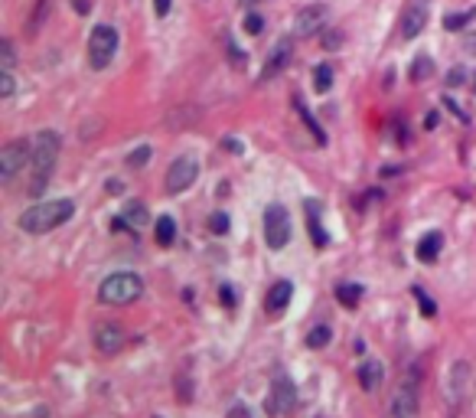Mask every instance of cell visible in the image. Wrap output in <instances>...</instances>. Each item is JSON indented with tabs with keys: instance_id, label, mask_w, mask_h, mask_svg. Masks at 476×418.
Segmentation results:
<instances>
[{
	"instance_id": "6",
	"label": "cell",
	"mask_w": 476,
	"mask_h": 418,
	"mask_svg": "<svg viewBox=\"0 0 476 418\" xmlns=\"http://www.w3.org/2000/svg\"><path fill=\"white\" fill-rule=\"evenodd\" d=\"M264 242H268V248H284L290 242V216L284 206H268L264 209Z\"/></svg>"
},
{
	"instance_id": "40",
	"label": "cell",
	"mask_w": 476,
	"mask_h": 418,
	"mask_svg": "<svg viewBox=\"0 0 476 418\" xmlns=\"http://www.w3.org/2000/svg\"><path fill=\"white\" fill-rule=\"evenodd\" d=\"M424 124H427V128H437V115H434V111H431V115H427V118H424Z\"/></svg>"
},
{
	"instance_id": "4",
	"label": "cell",
	"mask_w": 476,
	"mask_h": 418,
	"mask_svg": "<svg viewBox=\"0 0 476 418\" xmlns=\"http://www.w3.org/2000/svg\"><path fill=\"white\" fill-rule=\"evenodd\" d=\"M421 373L417 369H408L405 379L398 383L395 395H391L388 405V418H417V409H421Z\"/></svg>"
},
{
	"instance_id": "8",
	"label": "cell",
	"mask_w": 476,
	"mask_h": 418,
	"mask_svg": "<svg viewBox=\"0 0 476 418\" xmlns=\"http://www.w3.org/2000/svg\"><path fill=\"white\" fill-rule=\"evenodd\" d=\"M294 402H297V393H294V383H290L287 376H274L271 383V393L264 399V412L271 418H281L294 409Z\"/></svg>"
},
{
	"instance_id": "3",
	"label": "cell",
	"mask_w": 476,
	"mask_h": 418,
	"mask_svg": "<svg viewBox=\"0 0 476 418\" xmlns=\"http://www.w3.org/2000/svg\"><path fill=\"white\" fill-rule=\"evenodd\" d=\"M141 294H144V281H141L134 272L108 274L102 281V288H98V301H102V304H114V308L131 304V301H137Z\"/></svg>"
},
{
	"instance_id": "18",
	"label": "cell",
	"mask_w": 476,
	"mask_h": 418,
	"mask_svg": "<svg viewBox=\"0 0 476 418\" xmlns=\"http://www.w3.org/2000/svg\"><path fill=\"white\" fill-rule=\"evenodd\" d=\"M379 383H382V363H375V359L362 363V366H359V385H362L366 393H375Z\"/></svg>"
},
{
	"instance_id": "20",
	"label": "cell",
	"mask_w": 476,
	"mask_h": 418,
	"mask_svg": "<svg viewBox=\"0 0 476 418\" xmlns=\"http://www.w3.org/2000/svg\"><path fill=\"white\" fill-rule=\"evenodd\" d=\"M336 301H340L343 308H356L359 301H362V284H356V281L340 284L336 288Z\"/></svg>"
},
{
	"instance_id": "39",
	"label": "cell",
	"mask_w": 476,
	"mask_h": 418,
	"mask_svg": "<svg viewBox=\"0 0 476 418\" xmlns=\"http://www.w3.org/2000/svg\"><path fill=\"white\" fill-rule=\"evenodd\" d=\"M108 193H121V180H108Z\"/></svg>"
},
{
	"instance_id": "38",
	"label": "cell",
	"mask_w": 476,
	"mask_h": 418,
	"mask_svg": "<svg viewBox=\"0 0 476 418\" xmlns=\"http://www.w3.org/2000/svg\"><path fill=\"white\" fill-rule=\"evenodd\" d=\"M72 7H76L78 13H88V10H92V4H88V0H76V4H72Z\"/></svg>"
},
{
	"instance_id": "11",
	"label": "cell",
	"mask_w": 476,
	"mask_h": 418,
	"mask_svg": "<svg viewBox=\"0 0 476 418\" xmlns=\"http://www.w3.org/2000/svg\"><path fill=\"white\" fill-rule=\"evenodd\" d=\"M427 0H415V4H411L408 10H405V13H401V30H398V36L401 40H415L417 33H421V30H424L427 26Z\"/></svg>"
},
{
	"instance_id": "29",
	"label": "cell",
	"mask_w": 476,
	"mask_h": 418,
	"mask_svg": "<svg viewBox=\"0 0 476 418\" xmlns=\"http://www.w3.org/2000/svg\"><path fill=\"white\" fill-rule=\"evenodd\" d=\"M209 229H213L215 236H225V232H229V216H225V213H213V216H209Z\"/></svg>"
},
{
	"instance_id": "15",
	"label": "cell",
	"mask_w": 476,
	"mask_h": 418,
	"mask_svg": "<svg viewBox=\"0 0 476 418\" xmlns=\"http://www.w3.org/2000/svg\"><path fill=\"white\" fill-rule=\"evenodd\" d=\"M290 298H294V284L290 281H278V284H271V291H268V298H264V310L268 314H284L287 310V304H290Z\"/></svg>"
},
{
	"instance_id": "17",
	"label": "cell",
	"mask_w": 476,
	"mask_h": 418,
	"mask_svg": "<svg viewBox=\"0 0 476 418\" xmlns=\"http://www.w3.org/2000/svg\"><path fill=\"white\" fill-rule=\"evenodd\" d=\"M441 248H444V236L441 232H427L424 239L417 242V262H437V255H441Z\"/></svg>"
},
{
	"instance_id": "7",
	"label": "cell",
	"mask_w": 476,
	"mask_h": 418,
	"mask_svg": "<svg viewBox=\"0 0 476 418\" xmlns=\"http://www.w3.org/2000/svg\"><path fill=\"white\" fill-rule=\"evenodd\" d=\"M30 157H33V144H26L23 137H17V141L4 144V151H0V180H4V183H10V180L17 177L20 167H26V163H30Z\"/></svg>"
},
{
	"instance_id": "21",
	"label": "cell",
	"mask_w": 476,
	"mask_h": 418,
	"mask_svg": "<svg viewBox=\"0 0 476 418\" xmlns=\"http://www.w3.org/2000/svg\"><path fill=\"white\" fill-rule=\"evenodd\" d=\"M121 219L128 222L131 229H144L150 216H147V206L144 203H128V206H124V216H121Z\"/></svg>"
},
{
	"instance_id": "16",
	"label": "cell",
	"mask_w": 476,
	"mask_h": 418,
	"mask_svg": "<svg viewBox=\"0 0 476 418\" xmlns=\"http://www.w3.org/2000/svg\"><path fill=\"white\" fill-rule=\"evenodd\" d=\"M307 229H310V242H314L316 248H326L330 245V236H326L323 222H320V203H307Z\"/></svg>"
},
{
	"instance_id": "10",
	"label": "cell",
	"mask_w": 476,
	"mask_h": 418,
	"mask_svg": "<svg viewBox=\"0 0 476 418\" xmlns=\"http://www.w3.org/2000/svg\"><path fill=\"white\" fill-rule=\"evenodd\" d=\"M92 340H95V350L102 353V356H114V353L124 350L128 333L121 330L118 324H111V320H98L92 330Z\"/></svg>"
},
{
	"instance_id": "32",
	"label": "cell",
	"mask_w": 476,
	"mask_h": 418,
	"mask_svg": "<svg viewBox=\"0 0 476 418\" xmlns=\"http://www.w3.org/2000/svg\"><path fill=\"white\" fill-rule=\"evenodd\" d=\"M264 30V17H258V13H248L245 17V33L248 36H258Z\"/></svg>"
},
{
	"instance_id": "27",
	"label": "cell",
	"mask_w": 476,
	"mask_h": 418,
	"mask_svg": "<svg viewBox=\"0 0 476 418\" xmlns=\"http://www.w3.org/2000/svg\"><path fill=\"white\" fill-rule=\"evenodd\" d=\"M411 294H415V301H417V304H421V310H424V317H434V314H437V304H434V301L427 298V291L421 288V284H415V288H411Z\"/></svg>"
},
{
	"instance_id": "30",
	"label": "cell",
	"mask_w": 476,
	"mask_h": 418,
	"mask_svg": "<svg viewBox=\"0 0 476 418\" xmlns=\"http://www.w3.org/2000/svg\"><path fill=\"white\" fill-rule=\"evenodd\" d=\"M219 301H222V308L232 310L238 304V291L232 288V284H222V288H219Z\"/></svg>"
},
{
	"instance_id": "26",
	"label": "cell",
	"mask_w": 476,
	"mask_h": 418,
	"mask_svg": "<svg viewBox=\"0 0 476 418\" xmlns=\"http://www.w3.org/2000/svg\"><path fill=\"white\" fill-rule=\"evenodd\" d=\"M330 340H333V330H330V327H314V330L307 333V347H310V350H323Z\"/></svg>"
},
{
	"instance_id": "43",
	"label": "cell",
	"mask_w": 476,
	"mask_h": 418,
	"mask_svg": "<svg viewBox=\"0 0 476 418\" xmlns=\"http://www.w3.org/2000/svg\"><path fill=\"white\" fill-rule=\"evenodd\" d=\"M153 418H160V415H153Z\"/></svg>"
},
{
	"instance_id": "31",
	"label": "cell",
	"mask_w": 476,
	"mask_h": 418,
	"mask_svg": "<svg viewBox=\"0 0 476 418\" xmlns=\"http://www.w3.org/2000/svg\"><path fill=\"white\" fill-rule=\"evenodd\" d=\"M147 161H150V147H137V151H134V154H131L128 157V167H134V170H137V167H144V163Z\"/></svg>"
},
{
	"instance_id": "14",
	"label": "cell",
	"mask_w": 476,
	"mask_h": 418,
	"mask_svg": "<svg viewBox=\"0 0 476 418\" xmlns=\"http://www.w3.org/2000/svg\"><path fill=\"white\" fill-rule=\"evenodd\" d=\"M323 23H326V7L323 4H316V7H304L297 13V20H294V36H314V33H320L323 30Z\"/></svg>"
},
{
	"instance_id": "22",
	"label": "cell",
	"mask_w": 476,
	"mask_h": 418,
	"mask_svg": "<svg viewBox=\"0 0 476 418\" xmlns=\"http://www.w3.org/2000/svg\"><path fill=\"white\" fill-rule=\"evenodd\" d=\"M476 20V7H470V10H463V13H447L444 17V30H451V33H460L463 26H470Z\"/></svg>"
},
{
	"instance_id": "1",
	"label": "cell",
	"mask_w": 476,
	"mask_h": 418,
	"mask_svg": "<svg viewBox=\"0 0 476 418\" xmlns=\"http://www.w3.org/2000/svg\"><path fill=\"white\" fill-rule=\"evenodd\" d=\"M59 134L56 131H40L33 141V157H30V197H40L49 187V177L56 170V157H59Z\"/></svg>"
},
{
	"instance_id": "33",
	"label": "cell",
	"mask_w": 476,
	"mask_h": 418,
	"mask_svg": "<svg viewBox=\"0 0 476 418\" xmlns=\"http://www.w3.org/2000/svg\"><path fill=\"white\" fill-rule=\"evenodd\" d=\"M13 59H17V56H13V46H10V40H4V43H0V62H4V69L13 66Z\"/></svg>"
},
{
	"instance_id": "19",
	"label": "cell",
	"mask_w": 476,
	"mask_h": 418,
	"mask_svg": "<svg viewBox=\"0 0 476 418\" xmlns=\"http://www.w3.org/2000/svg\"><path fill=\"white\" fill-rule=\"evenodd\" d=\"M153 239H157V245H163V248H170L173 245V239H177V222L170 219V216H160L157 219V226H153Z\"/></svg>"
},
{
	"instance_id": "2",
	"label": "cell",
	"mask_w": 476,
	"mask_h": 418,
	"mask_svg": "<svg viewBox=\"0 0 476 418\" xmlns=\"http://www.w3.org/2000/svg\"><path fill=\"white\" fill-rule=\"evenodd\" d=\"M76 213V203L72 199H52V203H36L30 206L23 216L17 219V226L26 232V236H43V232H52L56 226L72 219Z\"/></svg>"
},
{
	"instance_id": "42",
	"label": "cell",
	"mask_w": 476,
	"mask_h": 418,
	"mask_svg": "<svg viewBox=\"0 0 476 418\" xmlns=\"http://www.w3.org/2000/svg\"><path fill=\"white\" fill-rule=\"evenodd\" d=\"M473 92H476V76H473Z\"/></svg>"
},
{
	"instance_id": "28",
	"label": "cell",
	"mask_w": 476,
	"mask_h": 418,
	"mask_svg": "<svg viewBox=\"0 0 476 418\" xmlns=\"http://www.w3.org/2000/svg\"><path fill=\"white\" fill-rule=\"evenodd\" d=\"M13 88H17V82H13V72H10V69H0V98L7 102L10 95H13Z\"/></svg>"
},
{
	"instance_id": "36",
	"label": "cell",
	"mask_w": 476,
	"mask_h": 418,
	"mask_svg": "<svg viewBox=\"0 0 476 418\" xmlns=\"http://www.w3.org/2000/svg\"><path fill=\"white\" fill-rule=\"evenodd\" d=\"M463 82V69H453L451 76H447V86H460Z\"/></svg>"
},
{
	"instance_id": "35",
	"label": "cell",
	"mask_w": 476,
	"mask_h": 418,
	"mask_svg": "<svg viewBox=\"0 0 476 418\" xmlns=\"http://www.w3.org/2000/svg\"><path fill=\"white\" fill-rule=\"evenodd\" d=\"M340 43H343V33H336V30L323 36V46H326V50H333V46H340Z\"/></svg>"
},
{
	"instance_id": "25",
	"label": "cell",
	"mask_w": 476,
	"mask_h": 418,
	"mask_svg": "<svg viewBox=\"0 0 476 418\" xmlns=\"http://www.w3.org/2000/svg\"><path fill=\"white\" fill-rule=\"evenodd\" d=\"M434 76V59L431 56H417L415 62H411V79L415 82H424V79Z\"/></svg>"
},
{
	"instance_id": "12",
	"label": "cell",
	"mask_w": 476,
	"mask_h": 418,
	"mask_svg": "<svg viewBox=\"0 0 476 418\" xmlns=\"http://www.w3.org/2000/svg\"><path fill=\"white\" fill-rule=\"evenodd\" d=\"M290 56H294V43L284 36V40H278V43H274V50L268 52V62H264V69H261V82H271L278 72H284V69H287V62H290Z\"/></svg>"
},
{
	"instance_id": "41",
	"label": "cell",
	"mask_w": 476,
	"mask_h": 418,
	"mask_svg": "<svg viewBox=\"0 0 476 418\" xmlns=\"http://www.w3.org/2000/svg\"><path fill=\"white\" fill-rule=\"evenodd\" d=\"M242 4H245V7H251V4H258V0H242Z\"/></svg>"
},
{
	"instance_id": "24",
	"label": "cell",
	"mask_w": 476,
	"mask_h": 418,
	"mask_svg": "<svg viewBox=\"0 0 476 418\" xmlns=\"http://www.w3.org/2000/svg\"><path fill=\"white\" fill-rule=\"evenodd\" d=\"M314 88L316 92H330L333 88V66L330 62H320V66L314 69Z\"/></svg>"
},
{
	"instance_id": "5",
	"label": "cell",
	"mask_w": 476,
	"mask_h": 418,
	"mask_svg": "<svg viewBox=\"0 0 476 418\" xmlns=\"http://www.w3.org/2000/svg\"><path fill=\"white\" fill-rule=\"evenodd\" d=\"M118 52V30L108 23H98L88 36V62L92 69H105Z\"/></svg>"
},
{
	"instance_id": "9",
	"label": "cell",
	"mask_w": 476,
	"mask_h": 418,
	"mask_svg": "<svg viewBox=\"0 0 476 418\" xmlns=\"http://www.w3.org/2000/svg\"><path fill=\"white\" fill-rule=\"evenodd\" d=\"M196 177H199V163H196V157L183 154L177 157V161L170 163V170H167V193H183V190H189L196 183Z\"/></svg>"
},
{
	"instance_id": "37",
	"label": "cell",
	"mask_w": 476,
	"mask_h": 418,
	"mask_svg": "<svg viewBox=\"0 0 476 418\" xmlns=\"http://www.w3.org/2000/svg\"><path fill=\"white\" fill-rule=\"evenodd\" d=\"M229 52H232V62H238V66H245V56H242V50H238V46H229Z\"/></svg>"
},
{
	"instance_id": "23",
	"label": "cell",
	"mask_w": 476,
	"mask_h": 418,
	"mask_svg": "<svg viewBox=\"0 0 476 418\" xmlns=\"http://www.w3.org/2000/svg\"><path fill=\"white\" fill-rule=\"evenodd\" d=\"M294 108H297V115L304 118V124H307V128H310V134L316 137V144H323V141H326V137H323V131H320V124L314 121V115L307 111V105L300 102V95H294Z\"/></svg>"
},
{
	"instance_id": "13",
	"label": "cell",
	"mask_w": 476,
	"mask_h": 418,
	"mask_svg": "<svg viewBox=\"0 0 476 418\" xmlns=\"http://www.w3.org/2000/svg\"><path fill=\"white\" fill-rule=\"evenodd\" d=\"M467 389H470V363L457 359L451 366V376H447V402H451V409H457Z\"/></svg>"
},
{
	"instance_id": "34",
	"label": "cell",
	"mask_w": 476,
	"mask_h": 418,
	"mask_svg": "<svg viewBox=\"0 0 476 418\" xmlns=\"http://www.w3.org/2000/svg\"><path fill=\"white\" fill-rule=\"evenodd\" d=\"M153 13H157V17H167V13H170V0H153Z\"/></svg>"
}]
</instances>
